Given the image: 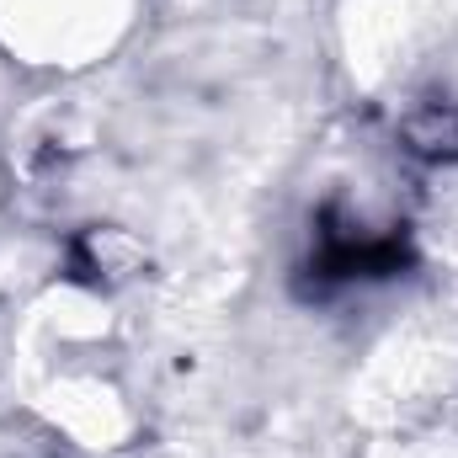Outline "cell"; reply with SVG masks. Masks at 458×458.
Returning a JSON list of instances; mask_svg holds the SVG:
<instances>
[{
  "label": "cell",
  "instance_id": "obj_1",
  "mask_svg": "<svg viewBox=\"0 0 458 458\" xmlns=\"http://www.w3.org/2000/svg\"><path fill=\"white\" fill-rule=\"evenodd\" d=\"M400 133L421 160H458V107H421L416 117H405Z\"/></svg>",
  "mask_w": 458,
  "mask_h": 458
}]
</instances>
